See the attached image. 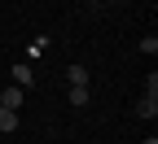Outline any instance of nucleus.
Masks as SVG:
<instances>
[{"label":"nucleus","instance_id":"nucleus-2","mask_svg":"<svg viewBox=\"0 0 158 144\" xmlns=\"http://www.w3.org/2000/svg\"><path fill=\"white\" fill-rule=\"evenodd\" d=\"M18 122H22V118H18V109H5V105H0V131L13 135V131H18Z\"/></svg>","mask_w":158,"mask_h":144},{"label":"nucleus","instance_id":"nucleus-3","mask_svg":"<svg viewBox=\"0 0 158 144\" xmlns=\"http://www.w3.org/2000/svg\"><path fill=\"white\" fill-rule=\"evenodd\" d=\"M9 74H13V88H22V92H27V88L35 83V74H31V66H13Z\"/></svg>","mask_w":158,"mask_h":144},{"label":"nucleus","instance_id":"nucleus-6","mask_svg":"<svg viewBox=\"0 0 158 144\" xmlns=\"http://www.w3.org/2000/svg\"><path fill=\"white\" fill-rule=\"evenodd\" d=\"M70 105L84 109V105H88V88H70Z\"/></svg>","mask_w":158,"mask_h":144},{"label":"nucleus","instance_id":"nucleus-9","mask_svg":"<svg viewBox=\"0 0 158 144\" xmlns=\"http://www.w3.org/2000/svg\"><path fill=\"white\" fill-rule=\"evenodd\" d=\"M141 144H158V140H154V135H149V140H141Z\"/></svg>","mask_w":158,"mask_h":144},{"label":"nucleus","instance_id":"nucleus-4","mask_svg":"<svg viewBox=\"0 0 158 144\" xmlns=\"http://www.w3.org/2000/svg\"><path fill=\"white\" fill-rule=\"evenodd\" d=\"M88 79H92V74H88L84 66H70V70H66V83H70V88H88Z\"/></svg>","mask_w":158,"mask_h":144},{"label":"nucleus","instance_id":"nucleus-1","mask_svg":"<svg viewBox=\"0 0 158 144\" xmlns=\"http://www.w3.org/2000/svg\"><path fill=\"white\" fill-rule=\"evenodd\" d=\"M22 100H27V92H22V88H13V83L0 92V105H5V109H22Z\"/></svg>","mask_w":158,"mask_h":144},{"label":"nucleus","instance_id":"nucleus-5","mask_svg":"<svg viewBox=\"0 0 158 144\" xmlns=\"http://www.w3.org/2000/svg\"><path fill=\"white\" fill-rule=\"evenodd\" d=\"M136 114H141V118H158V96H141Z\"/></svg>","mask_w":158,"mask_h":144},{"label":"nucleus","instance_id":"nucleus-8","mask_svg":"<svg viewBox=\"0 0 158 144\" xmlns=\"http://www.w3.org/2000/svg\"><path fill=\"white\" fill-rule=\"evenodd\" d=\"M145 96H158V74H145Z\"/></svg>","mask_w":158,"mask_h":144},{"label":"nucleus","instance_id":"nucleus-7","mask_svg":"<svg viewBox=\"0 0 158 144\" xmlns=\"http://www.w3.org/2000/svg\"><path fill=\"white\" fill-rule=\"evenodd\" d=\"M141 53H145V57H154V53H158V39H154V35H145V39H141Z\"/></svg>","mask_w":158,"mask_h":144}]
</instances>
